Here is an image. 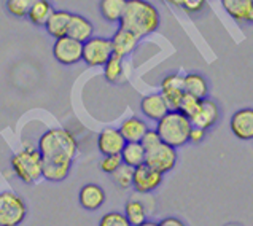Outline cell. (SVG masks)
<instances>
[{
    "instance_id": "10",
    "label": "cell",
    "mask_w": 253,
    "mask_h": 226,
    "mask_svg": "<svg viewBox=\"0 0 253 226\" xmlns=\"http://www.w3.org/2000/svg\"><path fill=\"white\" fill-rule=\"evenodd\" d=\"M96 145L102 156H120L126 142L117 128H105L97 134Z\"/></svg>"
},
{
    "instance_id": "33",
    "label": "cell",
    "mask_w": 253,
    "mask_h": 226,
    "mask_svg": "<svg viewBox=\"0 0 253 226\" xmlns=\"http://www.w3.org/2000/svg\"><path fill=\"white\" fill-rule=\"evenodd\" d=\"M207 0H182L180 2V8H183L186 13H199L204 10Z\"/></svg>"
},
{
    "instance_id": "28",
    "label": "cell",
    "mask_w": 253,
    "mask_h": 226,
    "mask_svg": "<svg viewBox=\"0 0 253 226\" xmlns=\"http://www.w3.org/2000/svg\"><path fill=\"white\" fill-rule=\"evenodd\" d=\"M199 107H201V100L190 96V94H183L182 100H180V105H178V112L183 113L186 118H193L194 115L199 112Z\"/></svg>"
},
{
    "instance_id": "26",
    "label": "cell",
    "mask_w": 253,
    "mask_h": 226,
    "mask_svg": "<svg viewBox=\"0 0 253 226\" xmlns=\"http://www.w3.org/2000/svg\"><path fill=\"white\" fill-rule=\"evenodd\" d=\"M132 174H134L132 167L121 164L110 177L113 179V183L120 189H129V188H132Z\"/></svg>"
},
{
    "instance_id": "11",
    "label": "cell",
    "mask_w": 253,
    "mask_h": 226,
    "mask_svg": "<svg viewBox=\"0 0 253 226\" xmlns=\"http://www.w3.org/2000/svg\"><path fill=\"white\" fill-rule=\"evenodd\" d=\"M107 201L105 189L97 183H84L78 191V204L88 212L99 210Z\"/></svg>"
},
{
    "instance_id": "5",
    "label": "cell",
    "mask_w": 253,
    "mask_h": 226,
    "mask_svg": "<svg viewBox=\"0 0 253 226\" xmlns=\"http://www.w3.org/2000/svg\"><path fill=\"white\" fill-rule=\"evenodd\" d=\"M27 217L24 198L14 191H0V226H21Z\"/></svg>"
},
{
    "instance_id": "19",
    "label": "cell",
    "mask_w": 253,
    "mask_h": 226,
    "mask_svg": "<svg viewBox=\"0 0 253 226\" xmlns=\"http://www.w3.org/2000/svg\"><path fill=\"white\" fill-rule=\"evenodd\" d=\"M183 91L185 94H190L199 100L206 99L209 96V83L206 77L196 74V72L183 75Z\"/></svg>"
},
{
    "instance_id": "34",
    "label": "cell",
    "mask_w": 253,
    "mask_h": 226,
    "mask_svg": "<svg viewBox=\"0 0 253 226\" xmlns=\"http://www.w3.org/2000/svg\"><path fill=\"white\" fill-rule=\"evenodd\" d=\"M206 133H207V131L193 126L191 131H190V140H188V142H191V143H201L202 140H204Z\"/></svg>"
},
{
    "instance_id": "22",
    "label": "cell",
    "mask_w": 253,
    "mask_h": 226,
    "mask_svg": "<svg viewBox=\"0 0 253 226\" xmlns=\"http://www.w3.org/2000/svg\"><path fill=\"white\" fill-rule=\"evenodd\" d=\"M127 0H100L99 11L107 23H120Z\"/></svg>"
},
{
    "instance_id": "1",
    "label": "cell",
    "mask_w": 253,
    "mask_h": 226,
    "mask_svg": "<svg viewBox=\"0 0 253 226\" xmlns=\"http://www.w3.org/2000/svg\"><path fill=\"white\" fill-rule=\"evenodd\" d=\"M37 150L43 164H74L80 147L72 131L49 128L39 137Z\"/></svg>"
},
{
    "instance_id": "6",
    "label": "cell",
    "mask_w": 253,
    "mask_h": 226,
    "mask_svg": "<svg viewBox=\"0 0 253 226\" xmlns=\"http://www.w3.org/2000/svg\"><path fill=\"white\" fill-rule=\"evenodd\" d=\"M113 56L112 42L107 37H91L83 43L82 62L88 67H104L105 62Z\"/></svg>"
},
{
    "instance_id": "31",
    "label": "cell",
    "mask_w": 253,
    "mask_h": 226,
    "mask_svg": "<svg viewBox=\"0 0 253 226\" xmlns=\"http://www.w3.org/2000/svg\"><path fill=\"white\" fill-rule=\"evenodd\" d=\"M121 164V156H102V159L99 161V169L107 176H112Z\"/></svg>"
},
{
    "instance_id": "14",
    "label": "cell",
    "mask_w": 253,
    "mask_h": 226,
    "mask_svg": "<svg viewBox=\"0 0 253 226\" xmlns=\"http://www.w3.org/2000/svg\"><path fill=\"white\" fill-rule=\"evenodd\" d=\"M140 112L147 120L158 123L163 116L169 112V107L166 104L161 92H151L143 96L140 100Z\"/></svg>"
},
{
    "instance_id": "24",
    "label": "cell",
    "mask_w": 253,
    "mask_h": 226,
    "mask_svg": "<svg viewBox=\"0 0 253 226\" xmlns=\"http://www.w3.org/2000/svg\"><path fill=\"white\" fill-rule=\"evenodd\" d=\"M123 214H125V217L127 218V222L131 226H139L145 220H148V214L139 198L127 199V202L125 204V212Z\"/></svg>"
},
{
    "instance_id": "39",
    "label": "cell",
    "mask_w": 253,
    "mask_h": 226,
    "mask_svg": "<svg viewBox=\"0 0 253 226\" xmlns=\"http://www.w3.org/2000/svg\"><path fill=\"white\" fill-rule=\"evenodd\" d=\"M228 226H239V225H228Z\"/></svg>"
},
{
    "instance_id": "4",
    "label": "cell",
    "mask_w": 253,
    "mask_h": 226,
    "mask_svg": "<svg viewBox=\"0 0 253 226\" xmlns=\"http://www.w3.org/2000/svg\"><path fill=\"white\" fill-rule=\"evenodd\" d=\"M10 167L13 176L26 185L37 183L42 180L43 161L35 145H24L10 158Z\"/></svg>"
},
{
    "instance_id": "20",
    "label": "cell",
    "mask_w": 253,
    "mask_h": 226,
    "mask_svg": "<svg viewBox=\"0 0 253 226\" xmlns=\"http://www.w3.org/2000/svg\"><path fill=\"white\" fill-rule=\"evenodd\" d=\"M223 10L237 23H245L253 8V0H220Z\"/></svg>"
},
{
    "instance_id": "2",
    "label": "cell",
    "mask_w": 253,
    "mask_h": 226,
    "mask_svg": "<svg viewBox=\"0 0 253 226\" xmlns=\"http://www.w3.org/2000/svg\"><path fill=\"white\" fill-rule=\"evenodd\" d=\"M118 24L121 29H126L140 40L160 29L161 16L156 6L148 0H127L125 13Z\"/></svg>"
},
{
    "instance_id": "21",
    "label": "cell",
    "mask_w": 253,
    "mask_h": 226,
    "mask_svg": "<svg viewBox=\"0 0 253 226\" xmlns=\"http://www.w3.org/2000/svg\"><path fill=\"white\" fill-rule=\"evenodd\" d=\"M53 11H54L53 5L49 3L48 0H35L26 18L31 21L34 26H43V27H45L46 21L53 14Z\"/></svg>"
},
{
    "instance_id": "25",
    "label": "cell",
    "mask_w": 253,
    "mask_h": 226,
    "mask_svg": "<svg viewBox=\"0 0 253 226\" xmlns=\"http://www.w3.org/2000/svg\"><path fill=\"white\" fill-rule=\"evenodd\" d=\"M123 75H125V59L113 54L104 65V78L108 83H120Z\"/></svg>"
},
{
    "instance_id": "35",
    "label": "cell",
    "mask_w": 253,
    "mask_h": 226,
    "mask_svg": "<svg viewBox=\"0 0 253 226\" xmlns=\"http://www.w3.org/2000/svg\"><path fill=\"white\" fill-rule=\"evenodd\" d=\"M158 226H185V223L182 220H178L175 217H168L158 223Z\"/></svg>"
},
{
    "instance_id": "32",
    "label": "cell",
    "mask_w": 253,
    "mask_h": 226,
    "mask_svg": "<svg viewBox=\"0 0 253 226\" xmlns=\"http://www.w3.org/2000/svg\"><path fill=\"white\" fill-rule=\"evenodd\" d=\"M158 143H161V138H160V136H158V133L155 129H148L147 131V134L143 136V138L140 140V145L143 147V150H150V148H153V147H156Z\"/></svg>"
},
{
    "instance_id": "7",
    "label": "cell",
    "mask_w": 253,
    "mask_h": 226,
    "mask_svg": "<svg viewBox=\"0 0 253 226\" xmlns=\"http://www.w3.org/2000/svg\"><path fill=\"white\" fill-rule=\"evenodd\" d=\"M177 159H178L177 150L164 142L158 143L156 147L145 151V164L150 166L151 169L161 172L163 176L170 172L175 167Z\"/></svg>"
},
{
    "instance_id": "36",
    "label": "cell",
    "mask_w": 253,
    "mask_h": 226,
    "mask_svg": "<svg viewBox=\"0 0 253 226\" xmlns=\"http://www.w3.org/2000/svg\"><path fill=\"white\" fill-rule=\"evenodd\" d=\"M139 226H158V223L156 222H153V220H145L142 225H139Z\"/></svg>"
},
{
    "instance_id": "29",
    "label": "cell",
    "mask_w": 253,
    "mask_h": 226,
    "mask_svg": "<svg viewBox=\"0 0 253 226\" xmlns=\"http://www.w3.org/2000/svg\"><path fill=\"white\" fill-rule=\"evenodd\" d=\"M97 226H131V225H129L127 218L123 212L112 210V212H107L100 217Z\"/></svg>"
},
{
    "instance_id": "8",
    "label": "cell",
    "mask_w": 253,
    "mask_h": 226,
    "mask_svg": "<svg viewBox=\"0 0 253 226\" xmlns=\"http://www.w3.org/2000/svg\"><path fill=\"white\" fill-rule=\"evenodd\" d=\"M163 180L164 176L161 172L151 169L147 164H142L134 169L132 188L137 194H151L163 185Z\"/></svg>"
},
{
    "instance_id": "30",
    "label": "cell",
    "mask_w": 253,
    "mask_h": 226,
    "mask_svg": "<svg viewBox=\"0 0 253 226\" xmlns=\"http://www.w3.org/2000/svg\"><path fill=\"white\" fill-rule=\"evenodd\" d=\"M170 90H183V75L169 74L161 80V91H170Z\"/></svg>"
},
{
    "instance_id": "18",
    "label": "cell",
    "mask_w": 253,
    "mask_h": 226,
    "mask_svg": "<svg viewBox=\"0 0 253 226\" xmlns=\"http://www.w3.org/2000/svg\"><path fill=\"white\" fill-rule=\"evenodd\" d=\"M70 18H72L70 11H67V10H54L51 16H49V19L46 21V24H45L48 35H51L54 40L61 39V37H66Z\"/></svg>"
},
{
    "instance_id": "38",
    "label": "cell",
    "mask_w": 253,
    "mask_h": 226,
    "mask_svg": "<svg viewBox=\"0 0 253 226\" xmlns=\"http://www.w3.org/2000/svg\"><path fill=\"white\" fill-rule=\"evenodd\" d=\"M168 2H170L172 5H175V6H180V2H182V0H168Z\"/></svg>"
},
{
    "instance_id": "13",
    "label": "cell",
    "mask_w": 253,
    "mask_h": 226,
    "mask_svg": "<svg viewBox=\"0 0 253 226\" xmlns=\"http://www.w3.org/2000/svg\"><path fill=\"white\" fill-rule=\"evenodd\" d=\"M218 116H220L218 104H216L215 100L206 97V99L201 100L199 112L194 115L190 121L194 128H201V129L207 131V129H211L216 121H218Z\"/></svg>"
},
{
    "instance_id": "37",
    "label": "cell",
    "mask_w": 253,
    "mask_h": 226,
    "mask_svg": "<svg viewBox=\"0 0 253 226\" xmlns=\"http://www.w3.org/2000/svg\"><path fill=\"white\" fill-rule=\"evenodd\" d=\"M245 23H250V24H253V8H252V11L249 13V18H247V21Z\"/></svg>"
},
{
    "instance_id": "16",
    "label": "cell",
    "mask_w": 253,
    "mask_h": 226,
    "mask_svg": "<svg viewBox=\"0 0 253 226\" xmlns=\"http://www.w3.org/2000/svg\"><path fill=\"white\" fill-rule=\"evenodd\" d=\"M148 129H150V126L147 125V121L142 120L140 116H129V118L123 121L118 128V131L121 133L126 143L140 142L143 136L147 134Z\"/></svg>"
},
{
    "instance_id": "15",
    "label": "cell",
    "mask_w": 253,
    "mask_h": 226,
    "mask_svg": "<svg viewBox=\"0 0 253 226\" xmlns=\"http://www.w3.org/2000/svg\"><path fill=\"white\" fill-rule=\"evenodd\" d=\"M112 49H113V54L118 56V57H127L129 54H132L137 45H139V39L135 37L134 34H131L126 29H121L118 27V31L112 35Z\"/></svg>"
},
{
    "instance_id": "3",
    "label": "cell",
    "mask_w": 253,
    "mask_h": 226,
    "mask_svg": "<svg viewBox=\"0 0 253 226\" xmlns=\"http://www.w3.org/2000/svg\"><path fill=\"white\" fill-rule=\"evenodd\" d=\"M193 125L190 118H186L178 110H169L163 118L156 123L155 131L160 136L161 142L170 145L173 148H180L190 140V131Z\"/></svg>"
},
{
    "instance_id": "23",
    "label": "cell",
    "mask_w": 253,
    "mask_h": 226,
    "mask_svg": "<svg viewBox=\"0 0 253 226\" xmlns=\"http://www.w3.org/2000/svg\"><path fill=\"white\" fill-rule=\"evenodd\" d=\"M120 156H121L123 164L132 167V169H135V167H139L142 164H145V150H143L140 142L126 143Z\"/></svg>"
},
{
    "instance_id": "12",
    "label": "cell",
    "mask_w": 253,
    "mask_h": 226,
    "mask_svg": "<svg viewBox=\"0 0 253 226\" xmlns=\"http://www.w3.org/2000/svg\"><path fill=\"white\" fill-rule=\"evenodd\" d=\"M231 133L239 140H253V108H241L229 121Z\"/></svg>"
},
{
    "instance_id": "9",
    "label": "cell",
    "mask_w": 253,
    "mask_h": 226,
    "mask_svg": "<svg viewBox=\"0 0 253 226\" xmlns=\"http://www.w3.org/2000/svg\"><path fill=\"white\" fill-rule=\"evenodd\" d=\"M53 56H54V59L62 65H75L78 62H82L83 43L70 39L67 35L66 37H61L54 40Z\"/></svg>"
},
{
    "instance_id": "27",
    "label": "cell",
    "mask_w": 253,
    "mask_h": 226,
    "mask_svg": "<svg viewBox=\"0 0 253 226\" xmlns=\"http://www.w3.org/2000/svg\"><path fill=\"white\" fill-rule=\"evenodd\" d=\"M35 0H6V10L14 18H26Z\"/></svg>"
},
{
    "instance_id": "17",
    "label": "cell",
    "mask_w": 253,
    "mask_h": 226,
    "mask_svg": "<svg viewBox=\"0 0 253 226\" xmlns=\"http://www.w3.org/2000/svg\"><path fill=\"white\" fill-rule=\"evenodd\" d=\"M67 37L74 39L80 43H84L86 40L94 37V26L88 18L82 16V14L72 13L69 29H67Z\"/></svg>"
}]
</instances>
